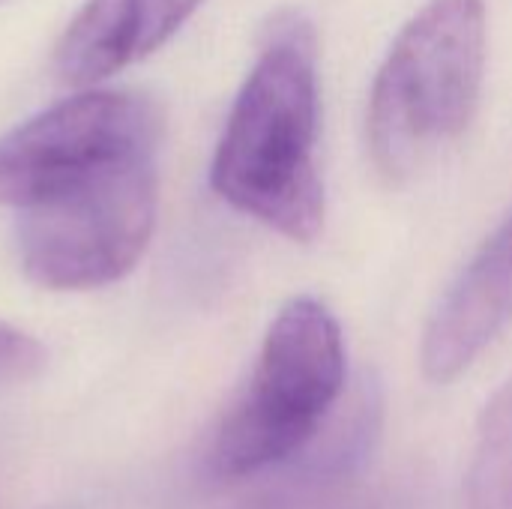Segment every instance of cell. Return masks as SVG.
Returning <instances> with one entry per match:
<instances>
[{"label": "cell", "mask_w": 512, "mask_h": 509, "mask_svg": "<svg viewBox=\"0 0 512 509\" xmlns=\"http://www.w3.org/2000/svg\"><path fill=\"white\" fill-rule=\"evenodd\" d=\"M318 39L300 12H282L231 105L210 186L237 213L294 243L324 228L318 171Z\"/></svg>", "instance_id": "cell-1"}, {"label": "cell", "mask_w": 512, "mask_h": 509, "mask_svg": "<svg viewBox=\"0 0 512 509\" xmlns=\"http://www.w3.org/2000/svg\"><path fill=\"white\" fill-rule=\"evenodd\" d=\"M204 0H84L54 48V75L90 87L159 51Z\"/></svg>", "instance_id": "cell-7"}, {"label": "cell", "mask_w": 512, "mask_h": 509, "mask_svg": "<svg viewBox=\"0 0 512 509\" xmlns=\"http://www.w3.org/2000/svg\"><path fill=\"white\" fill-rule=\"evenodd\" d=\"M162 108L135 90H84L0 138V207L27 210L126 159L159 153Z\"/></svg>", "instance_id": "cell-5"}, {"label": "cell", "mask_w": 512, "mask_h": 509, "mask_svg": "<svg viewBox=\"0 0 512 509\" xmlns=\"http://www.w3.org/2000/svg\"><path fill=\"white\" fill-rule=\"evenodd\" d=\"M512 324V213L480 243L429 315L420 363L432 384H450Z\"/></svg>", "instance_id": "cell-6"}, {"label": "cell", "mask_w": 512, "mask_h": 509, "mask_svg": "<svg viewBox=\"0 0 512 509\" xmlns=\"http://www.w3.org/2000/svg\"><path fill=\"white\" fill-rule=\"evenodd\" d=\"M465 509H512V381L492 393L477 420Z\"/></svg>", "instance_id": "cell-8"}, {"label": "cell", "mask_w": 512, "mask_h": 509, "mask_svg": "<svg viewBox=\"0 0 512 509\" xmlns=\"http://www.w3.org/2000/svg\"><path fill=\"white\" fill-rule=\"evenodd\" d=\"M42 366H45V348L33 336L21 333L18 327L0 321V387L27 381L39 375Z\"/></svg>", "instance_id": "cell-9"}, {"label": "cell", "mask_w": 512, "mask_h": 509, "mask_svg": "<svg viewBox=\"0 0 512 509\" xmlns=\"http://www.w3.org/2000/svg\"><path fill=\"white\" fill-rule=\"evenodd\" d=\"M159 216V153L126 159L18 210L24 276L48 291H90L135 270Z\"/></svg>", "instance_id": "cell-4"}, {"label": "cell", "mask_w": 512, "mask_h": 509, "mask_svg": "<svg viewBox=\"0 0 512 509\" xmlns=\"http://www.w3.org/2000/svg\"><path fill=\"white\" fill-rule=\"evenodd\" d=\"M486 0H429L381 60L366 111L375 165L414 177L471 126L486 72Z\"/></svg>", "instance_id": "cell-2"}, {"label": "cell", "mask_w": 512, "mask_h": 509, "mask_svg": "<svg viewBox=\"0 0 512 509\" xmlns=\"http://www.w3.org/2000/svg\"><path fill=\"white\" fill-rule=\"evenodd\" d=\"M345 390V339L315 297L288 300L273 318L246 390L216 429L210 468L237 480L303 453Z\"/></svg>", "instance_id": "cell-3"}]
</instances>
